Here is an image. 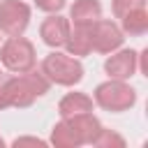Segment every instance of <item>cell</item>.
<instances>
[{
    "label": "cell",
    "mask_w": 148,
    "mask_h": 148,
    "mask_svg": "<svg viewBox=\"0 0 148 148\" xmlns=\"http://www.w3.org/2000/svg\"><path fill=\"white\" fill-rule=\"evenodd\" d=\"M49 83L51 81L44 76V72H37L35 67L9 79H0V111L7 106H30L49 90Z\"/></svg>",
    "instance_id": "6da1fadb"
},
{
    "label": "cell",
    "mask_w": 148,
    "mask_h": 148,
    "mask_svg": "<svg viewBox=\"0 0 148 148\" xmlns=\"http://www.w3.org/2000/svg\"><path fill=\"white\" fill-rule=\"evenodd\" d=\"M99 130H102V123L92 116V111L62 116V120L56 123L51 132V143L56 148H79L86 143L92 146Z\"/></svg>",
    "instance_id": "7a4b0ae2"
},
{
    "label": "cell",
    "mask_w": 148,
    "mask_h": 148,
    "mask_svg": "<svg viewBox=\"0 0 148 148\" xmlns=\"http://www.w3.org/2000/svg\"><path fill=\"white\" fill-rule=\"evenodd\" d=\"M42 72L51 83H58V86H76L83 79L81 60L72 58L69 53H60V51H51L44 58Z\"/></svg>",
    "instance_id": "3957f363"
},
{
    "label": "cell",
    "mask_w": 148,
    "mask_h": 148,
    "mask_svg": "<svg viewBox=\"0 0 148 148\" xmlns=\"http://www.w3.org/2000/svg\"><path fill=\"white\" fill-rule=\"evenodd\" d=\"M95 102L106 111L120 113V111H127L134 106L136 90L130 83H125L123 79H109L95 88Z\"/></svg>",
    "instance_id": "277c9868"
},
{
    "label": "cell",
    "mask_w": 148,
    "mask_h": 148,
    "mask_svg": "<svg viewBox=\"0 0 148 148\" xmlns=\"http://www.w3.org/2000/svg\"><path fill=\"white\" fill-rule=\"evenodd\" d=\"M0 62L14 72V74H21V72H28L35 67L37 62V56H35V46L30 39L16 35V37H9L2 46H0Z\"/></svg>",
    "instance_id": "5b68a950"
},
{
    "label": "cell",
    "mask_w": 148,
    "mask_h": 148,
    "mask_svg": "<svg viewBox=\"0 0 148 148\" xmlns=\"http://www.w3.org/2000/svg\"><path fill=\"white\" fill-rule=\"evenodd\" d=\"M88 35H90V49L97 53H111V51L120 49L125 42L123 30L113 21L102 18V16L88 25Z\"/></svg>",
    "instance_id": "8992f818"
},
{
    "label": "cell",
    "mask_w": 148,
    "mask_h": 148,
    "mask_svg": "<svg viewBox=\"0 0 148 148\" xmlns=\"http://www.w3.org/2000/svg\"><path fill=\"white\" fill-rule=\"evenodd\" d=\"M30 23V7L21 0H0V30L9 37L23 35Z\"/></svg>",
    "instance_id": "52a82bcc"
},
{
    "label": "cell",
    "mask_w": 148,
    "mask_h": 148,
    "mask_svg": "<svg viewBox=\"0 0 148 148\" xmlns=\"http://www.w3.org/2000/svg\"><path fill=\"white\" fill-rule=\"evenodd\" d=\"M69 30H72V25H69V21H67L65 16L51 14V16H46V18L42 21V25H39V37L44 39L46 46L58 49V46H65Z\"/></svg>",
    "instance_id": "ba28073f"
},
{
    "label": "cell",
    "mask_w": 148,
    "mask_h": 148,
    "mask_svg": "<svg viewBox=\"0 0 148 148\" xmlns=\"http://www.w3.org/2000/svg\"><path fill=\"white\" fill-rule=\"evenodd\" d=\"M104 72L109 74V79H130L136 72V51L132 49H123L118 53H111L104 60Z\"/></svg>",
    "instance_id": "9c48e42d"
},
{
    "label": "cell",
    "mask_w": 148,
    "mask_h": 148,
    "mask_svg": "<svg viewBox=\"0 0 148 148\" xmlns=\"http://www.w3.org/2000/svg\"><path fill=\"white\" fill-rule=\"evenodd\" d=\"M102 16V5L99 0H76L69 9V18L74 25H90Z\"/></svg>",
    "instance_id": "30bf717a"
},
{
    "label": "cell",
    "mask_w": 148,
    "mask_h": 148,
    "mask_svg": "<svg viewBox=\"0 0 148 148\" xmlns=\"http://www.w3.org/2000/svg\"><path fill=\"white\" fill-rule=\"evenodd\" d=\"M69 56H88L90 49V35H88V25H74V30H69L67 42H65Z\"/></svg>",
    "instance_id": "8fae6325"
},
{
    "label": "cell",
    "mask_w": 148,
    "mask_h": 148,
    "mask_svg": "<svg viewBox=\"0 0 148 148\" xmlns=\"http://www.w3.org/2000/svg\"><path fill=\"white\" fill-rule=\"evenodd\" d=\"M81 111H92V99L86 92H67L58 104L60 116H72V113H81Z\"/></svg>",
    "instance_id": "7c38bea8"
},
{
    "label": "cell",
    "mask_w": 148,
    "mask_h": 148,
    "mask_svg": "<svg viewBox=\"0 0 148 148\" xmlns=\"http://www.w3.org/2000/svg\"><path fill=\"white\" fill-rule=\"evenodd\" d=\"M120 23H123V32H130V35H143L148 30V12L146 7H139V9H130L127 14L120 16Z\"/></svg>",
    "instance_id": "4fadbf2b"
},
{
    "label": "cell",
    "mask_w": 148,
    "mask_h": 148,
    "mask_svg": "<svg viewBox=\"0 0 148 148\" xmlns=\"http://www.w3.org/2000/svg\"><path fill=\"white\" fill-rule=\"evenodd\" d=\"M92 146H97V148H125V139H123L120 134H116V132L102 127V130L97 132Z\"/></svg>",
    "instance_id": "5bb4252c"
},
{
    "label": "cell",
    "mask_w": 148,
    "mask_h": 148,
    "mask_svg": "<svg viewBox=\"0 0 148 148\" xmlns=\"http://www.w3.org/2000/svg\"><path fill=\"white\" fill-rule=\"evenodd\" d=\"M139 7H146V0H113V16L120 18L130 9H139Z\"/></svg>",
    "instance_id": "9a60e30c"
},
{
    "label": "cell",
    "mask_w": 148,
    "mask_h": 148,
    "mask_svg": "<svg viewBox=\"0 0 148 148\" xmlns=\"http://www.w3.org/2000/svg\"><path fill=\"white\" fill-rule=\"evenodd\" d=\"M37 9L42 12H49V14H58L62 7H65V0H35Z\"/></svg>",
    "instance_id": "2e32d148"
},
{
    "label": "cell",
    "mask_w": 148,
    "mask_h": 148,
    "mask_svg": "<svg viewBox=\"0 0 148 148\" xmlns=\"http://www.w3.org/2000/svg\"><path fill=\"white\" fill-rule=\"evenodd\" d=\"M14 148H23V146H35V148H46V141L42 139H35V136H18L12 141Z\"/></svg>",
    "instance_id": "e0dca14e"
},
{
    "label": "cell",
    "mask_w": 148,
    "mask_h": 148,
    "mask_svg": "<svg viewBox=\"0 0 148 148\" xmlns=\"http://www.w3.org/2000/svg\"><path fill=\"white\" fill-rule=\"evenodd\" d=\"M2 146H5V141H2V136H0V148H2Z\"/></svg>",
    "instance_id": "ac0fdd59"
},
{
    "label": "cell",
    "mask_w": 148,
    "mask_h": 148,
    "mask_svg": "<svg viewBox=\"0 0 148 148\" xmlns=\"http://www.w3.org/2000/svg\"><path fill=\"white\" fill-rule=\"evenodd\" d=\"M0 79H2V76H0Z\"/></svg>",
    "instance_id": "d6986e66"
}]
</instances>
